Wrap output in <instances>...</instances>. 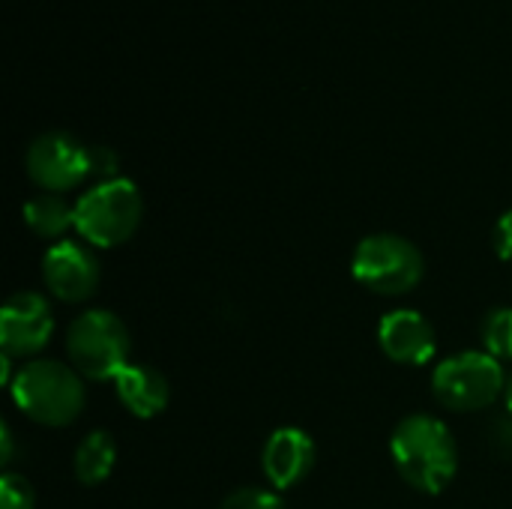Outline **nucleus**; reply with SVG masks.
Returning a JSON list of instances; mask_svg holds the SVG:
<instances>
[{
    "mask_svg": "<svg viewBox=\"0 0 512 509\" xmlns=\"http://www.w3.org/2000/svg\"><path fill=\"white\" fill-rule=\"evenodd\" d=\"M36 507V492L27 483V477L3 471L0 477V509H33Z\"/></svg>",
    "mask_w": 512,
    "mask_h": 509,
    "instance_id": "nucleus-17",
    "label": "nucleus"
},
{
    "mask_svg": "<svg viewBox=\"0 0 512 509\" xmlns=\"http://www.w3.org/2000/svg\"><path fill=\"white\" fill-rule=\"evenodd\" d=\"M144 219V198L126 177L93 183L75 201V231L93 249H114L135 237Z\"/></svg>",
    "mask_w": 512,
    "mask_h": 509,
    "instance_id": "nucleus-3",
    "label": "nucleus"
},
{
    "mask_svg": "<svg viewBox=\"0 0 512 509\" xmlns=\"http://www.w3.org/2000/svg\"><path fill=\"white\" fill-rule=\"evenodd\" d=\"M42 282L63 303H84L99 288V261L87 243L60 240L42 255Z\"/></svg>",
    "mask_w": 512,
    "mask_h": 509,
    "instance_id": "nucleus-9",
    "label": "nucleus"
},
{
    "mask_svg": "<svg viewBox=\"0 0 512 509\" xmlns=\"http://www.w3.org/2000/svg\"><path fill=\"white\" fill-rule=\"evenodd\" d=\"M24 222L27 228L42 240H66V231L75 228V204H69L63 195L42 192L24 204Z\"/></svg>",
    "mask_w": 512,
    "mask_h": 509,
    "instance_id": "nucleus-13",
    "label": "nucleus"
},
{
    "mask_svg": "<svg viewBox=\"0 0 512 509\" xmlns=\"http://www.w3.org/2000/svg\"><path fill=\"white\" fill-rule=\"evenodd\" d=\"M483 351L495 360H512V306H495L480 324Z\"/></svg>",
    "mask_w": 512,
    "mask_h": 509,
    "instance_id": "nucleus-15",
    "label": "nucleus"
},
{
    "mask_svg": "<svg viewBox=\"0 0 512 509\" xmlns=\"http://www.w3.org/2000/svg\"><path fill=\"white\" fill-rule=\"evenodd\" d=\"M492 243H495V252H498V258H501V261H510L512 264V210L501 213V219L495 222Z\"/></svg>",
    "mask_w": 512,
    "mask_h": 509,
    "instance_id": "nucleus-19",
    "label": "nucleus"
},
{
    "mask_svg": "<svg viewBox=\"0 0 512 509\" xmlns=\"http://www.w3.org/2000/svg\"><path fill=\"white\" fill-rule=\"evenodd\" d=\"M504 402H507V411L512 414V375H507V390H504Z\"/></svg>",
    "mask_w": 512,
    "mask_h": 509,
    "instance_id": "nucleus-22",
    "label": "nucleus"
},
{
    "mask_svg": "<svg viewBox=\"0 0 512 509\" xmlns=\"http://www.w3.org/2000/svg\"><path fill=\"white\" fill-rule=\"evenodd\" d=\"M90 177L96 183L117 180L120 177V156L111 147H105V144L90 147Z\"/></svg>",
    "mask_w": 512,
    "mask_h": 509,
    "instance_id": "nucleus-18",
    "label": "nucleus"
},
{
    "mask_svg": "<svg viewBox=\"0 0 512 509\" xmlns=\"http://www.w3.org/2000/svg\"><path fill=\"white\" fill-rule=\"evenodd\" d=\"M9 393L27 420L48 429L72 426L87 405V390L81 375L72 366L45 357L24 363L15 372Z\"/></svg>",
    "mask_w": 512,
    "mask_h": 509,
    "instance_id": "nucleus-2",
    "label": "nucleus"
},
{
    "mask_svg": "<svg viewBox=\"0 0 512 509\" xmlns=\"http://www.w3.org/2000/svg\"><path fill=\"white\" fill-rule=\"evenodd\" d=\"M216 509H288L285 501L279 498V492L273 489H258V486H246L231 492Z\"/></svg>",
    "mask_w": 512,
    "mask_h": 509,
    "instance_id": "nucleus-16",
    "label": "nucleus"
},
{
    "mask_svg": "<svg viewBox=\"0 0 512 509\" xmlns=\"http://www.w3.org/2000/svg\"><path fill=\"white\" fill-rule=\"evenodd\" d=\"M12 462H15V441H12L9 426L3 423V426H0V465H3V471H9Z\"/></svg>",
    "mask_w": 512,
    "mask_h": 509,
    "instance_id": "nucleus-21",
    "label": "nucleus"
},
{
    "mask_svg": "<svg viewBox=\"0 0 512 509\" xmlns=\"http://www.w3.org/2000/svg\"><path fill=\"white\" fill-rule=\"evenodd\" d=\"M507 390L504 363L486 351H462L435 366L432 393L450 411H483Z\"/></svg>",
    "mask_w": 512,
    "mask_h": 509,
    "instance_id": "nucleus-6",
    "label": "nucleus"
},
{
    "mask_svg": "<svg viewBox=\"0 0 512 509\" xmlns=\"http://www.w3.org/2000/svg\"><path fill=\"white\" fill-rule=\"evenodd\" d=\"M117 465V444L108 432H90L81 438L75 459H72V471L78 477L81 486H99L111 477Z\"/></svg>",
    "mask_w": 512,
    "mask_h": 509,
    "instance_id": "nucleus-14",
    "label": "nucleus"
},
{
    "mask_svg": "<svg viewBox=\"0 0 512 509\" xmlns=\"http://www.w3.org/2000/svg\"><path fill=\"white\" fill-rule=\"evenodd\" d=\"M390 456L399 477L423 495H441L459 471L456 438L432 414H408L399 420L390 435Z\"/></svg>",
    "mask_w": 512,
    "mask_h": 509,
    "instance_id": "nucleus-1",
    "label": "nucleus"
},
{
    "mask_svg": "<svg viewBox=\"0 0 512 509\" xmlns=\"http://www.w3.org/2000/svg\"><path fill=\"white\" fill-rule=\"evenodd\" d=\"M54 333L51 303L36 291H18L0 312V351L12 360L39 354Z\"/></svg>",
    "mask_w": 512,
    "mask_h": 509,
    "instance_id": "nucleus-8",
    "label": "nucleus"
},
{
    "mask_svg": "<svg viewBox=\"0 0 512 509\" xmlns=\"http://www.w3.org/2000/svg\"><path fill=\"white\" fill-rule=\"evenodd\" d=\"M114 393L120 399V405L138 417V420H153L159 417L165 408H168V399H171V387H168V378L147 366V363H129L117 381H114Z\"/></svg>",
    "mask_w": 512,
    "mask_h": 509,
    "instance_id": "nucleus-12",
    "label": "nucleus"
},
{
    "mask_svg": "<svg viewBox=\"0 0 512 509\" xmlns=\"http://www.w3.org/2000/svg\"><path fill=\"white\" fill-rule=\"evenodd\" d=\"M378 345L399 366H426L435 357V327L414 309H396L378 324Z\"/></svg>",
    "mask_w": 512,
    "mask_h": 509,
    "instance_id": "nucleus-10",
    "label": "nucleus"
},
{
    "mask_svg": "<svg viewBox=\"0 0 512 509\" xmlns=\"http://www.w3.org/2000/svg\"><path fill=\"white\" fill-rule=\"evenodd\" d=\"M354 279L381 297H402L411 294L426 273L423 252L402 234L378 231L357 243L351 258Z\"/></svg>",
    "mask_w": 512,
    "mask_h": 509,
    "instance_id": "nucleus-5",
    "label": "nucleus"
},
{
    "mask_svg": "<svg viewBox=\"0 0 512 509\" xmlns=\"http://www.w3.org/2000/svg\"><path fill=\"white\" fill-rule=\"evenodd\" d=\"M24 168L42 192L60 195L90 177V147H84L72 132L51 129L30 141Z\"/></svg>",
    "mask_w": 512,
    "mask_h": 509,
    "instance_id": "nucleus-7",
    "label": "nucleus"
},
{
    "mask_svg": "<svg viewBox=\"0 0 512 509\" xmlns=\"http://www.w3.org/2000/svg\"><path fill=\"white\" fill-rule=\"evenodd\" d=\"M66 354L78 375L90 381H117L129 366L132 339L114 312L87 309L66 330Z\"/></svg>",
    "mask_w": 512,
    "mask_h": 509,
    "instance_id": "nucleus-4",
    "label": "nucleus"
},
{
    "mask_svg": "<svg viewBox=\"0 0 512 509\" xmlns=\"http://www.w3.org/2000/svg\"><path fill=\"white\" fill-rule=\"evenodd\" d=\"M492 447H495L501 456H512V414L498 417V420L492 423Z\"/></svg>",
    "mask_w": 512,
    "mask_h": 509,
    "instance_id": "nucleus-20",
    "label": "nucleus"
},
{
    "mask_svg": "<svg viewBox=\"0 0 512 509\" xmlns=\"http://www.w3.org/2000/svg\"><path fill=\"white\" fill-rule=\"evenodd\" d=\"M264 477L273 483V489H294L303 483L315 468V441L309 432L297 426L276 429L261 453Z\"/></svg>",
    "mask_w": 512,
    "mask_h": 509,
    "instance_id": "nucleus-11",
    "label": "nucleus"
}]
</instances>
